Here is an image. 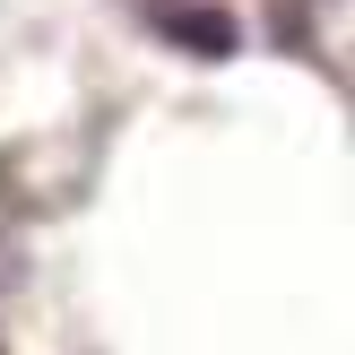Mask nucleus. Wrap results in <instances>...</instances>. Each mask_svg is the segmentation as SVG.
<instances>
[{
  "instance_id": "nucleus-1",
  "label": "nucleus",
  "mask_w": 355,
  "mask_h": 355,
  "mask_svg": "<svg viewBox=\"0 0 355 355\" xmlns=\"http://www.w3.org/2000/svg\"><path fill=\"white\" fill-rule=\"evenodd\" d=\"M130 9H139V26H148V35L182 44L191 61H225V52H234V17L208 9V0H130Z\"/></svg>"
}]
</instances>
